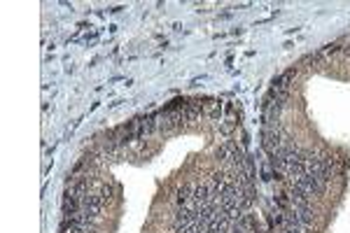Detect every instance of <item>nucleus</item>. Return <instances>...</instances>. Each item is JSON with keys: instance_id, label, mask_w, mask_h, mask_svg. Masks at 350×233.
I'll return each mask as SVG.
<instances>
[{"instance_id": "obj_3", "label": "nucleus", "mask_w": 350, "mask_h": 233, "mask_svg": "<svg viewBox=\"0 0 350 233\" xmlns=\"http://www.w3.org/2000/svg\"><path fill=\"white\" fill-rule=\"evenodd\" d=\"M346 54H348V56H350V45H348V47H346Z\"/></svg>"}, {"instance_id": "obj_1", "label": "nucleus", "mask_w": 350, "mask_h": 233, "mask_svg": "<svg viewBox=\"0 0 350 233\" xmlns=\"http://www.w3.org/2000/svg\"><path fill=\"white\" fill-rule=\"evenodd\" d=\"M175 201H177V205H180V208H184V205H191V201H194V186H191V184H182L180 189H177Z\"/></svg>"}, {"instance_id": "obj_2", "label": "nucleus", "mask_w": 350, "mask_h": 233, "mask_svg": "<svg viewBox=\"0 0 350 233\" xmlns=\"http://www.w3.org/2000/svg\"><path fill=\"white\" fill-rule=\"evenodd\" d=\"M336 52H341V42H329V45H325L318 54L313 56V61H325V58H329V56H334Z\"/></svg>"}]
</instances>
